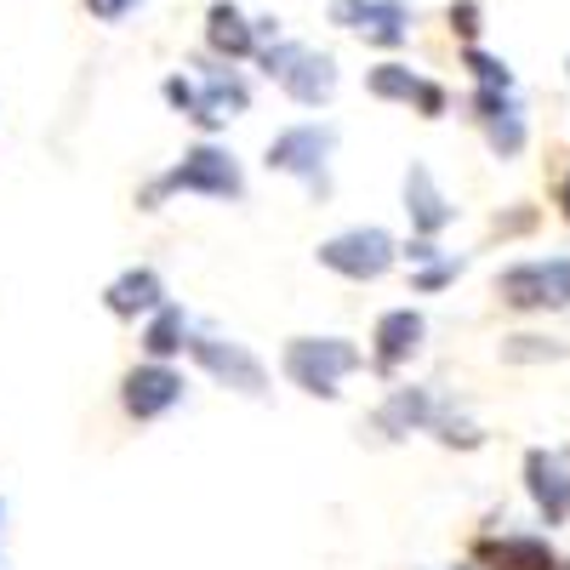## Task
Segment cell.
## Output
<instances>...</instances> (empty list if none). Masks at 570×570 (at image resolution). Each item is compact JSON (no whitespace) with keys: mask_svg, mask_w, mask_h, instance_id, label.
Returning a JSON list of instances; mask_svg holds the SVG:
<instances>
[{"mask_svg":"<svg viewBox=\"0 0 570 570\" xmlns=\"http://www.w3.org/2000/svg\"><path fill=\"white\" fill-rule=\"evenodd\" d=\"M166 195H206V200H246V171L223 142H195L166 177L142 188V212H160Z\"/></svg>","mask_w":570,"mask_h":570,"instance_id":"obj_1","label":"cell"},{"mask_svg":"<svg viewBox=\"0 0 570 570\" xmlns=\"http://www.w3.org/2000/svg\"><path fill=\"white\" fill-rule=\"evenodd\" d=\"M365 365V354L348 343V337H292L279 354V371H285V383L314 394V400H337L343 389V376H354Z\"/></svg>","mask_w":570,"mask_h":570,"instance_id":"obj_2","label":"cell"},{"mask_svg":"<svg viewBox=\"0 0 570 570\" xmlns=\"http://www.w3.org/2000/svg\"><path fill=\"white\" fill-rule=\"evenodd\" d=\"M257 63L268 80H279V91L303 109H320L331 104L337 91V58L331 52H314L303 40H274V46H257Z\"/></svg>","mask_w":570,"mask_h":570,"instance_id":"obj_3","label":"cell"},{"mask_svg":"<svg viewBox=\"0 0 570 570\" xmlns=\"http://www.w3.org/2000/svg\"><path fill=\"white\" fill-rule=\"evenodd\" d=\"M188 360H195L212 383H223V389H234V394H246V400H268L274 389H268V365L246 348V343H234V337H223V331H212V325H195L188 331V348H183Z\"/></svg>","mask_w":570,"mask_h":570,"instance_id":"obj_4","label":"cell"},{"mask_svg":"<svg viewBox=\"0 0 570 570\" xmlns=\"http://www.w3.org/2000/svg\"><path fill=\"white\" fill-rule=\"evenodd\" d=\"M331 149H337V131H331V126H320V120L285 126V131L268 142V171L303 177L308 195L325 200V195H331Z\"/></svg>","mask_w":570,"mask_h":570,"instance_id":"obj_5","label":"cell"},{"mask_svg":"<svg viewBox=\"0 0 570 570\" xmlns=\"http://www.w3.org/2000/svg\"><path fill=\"white\" fill-rule=\"evenodd\" d=\"M394 263H400V240L376 223H360V228H343V234H331V240H320V268L343 274L354 285L383 279Z\"/></svg>","mask_w":570,"mask_h":570,"instance_id":"obj_6","label":"cell"},{"mask_svg":"<svg viewBox=\"0 0 570 570\" xmlns=\"http://www.w3.org/2000/svg\"><path fill=\"white\" fill-rule=\"evenodd\" d=\"M497 297L519 314L537 308H570V257H531L497 274Z\"/></svg>","mask_w":570,"mask_h":570,"instance_id":"obj_7","label":"cell"},{"mask_svg":"<svg viewBox=\"0 0 570 570\" xmlns=\"http://www.w3.org/2000/svg\"><path fill=\"white\" fill-rule=\"evenodd\" d=\"M188 400V376L177 365H155V360H142L120 376V411L131 422H160L171 416L177 405Z\"/></svg>","mask_w":570,"mask_h":570,"instance_id":"obj_8","label":"cell"},{"mask_svg":"<svg viewBox=\"0 0 570 570\" xmlns=\"http://www.w3.org/2000/svg\"><path fill=\"white\" fill-rule=\"evenodd\" d=\"M422 337H428V320L422 308H389V314H376L371 325V371L376 376H394L400 365H411L422 354Z\"/></svg>","mask_w":570,"mask_h":570,"instance_id":"obj_9","label":"cell"},{"mask_svg":"<svg viewBox=\"0 0 570 570\" xmlns=\"http://www.w3.org/2000/svg\"><path fill=\"white\" fill-rule=\"evenodd\" d=\"M473 564H480V570H564L553 542L548 537H525V531L480 537V542H473Z\"/></svg>","mask_w":570,"mask_h":570,"instance_id":"obj_10","label":"cell"},{"mask_svg":"<svg viewBox=\"0 0 570 570\" xmlns=\"http://www.w3.org/2000/svg\"><path fill=\"white\" fill-rule=\"evenodd\" d=\"M525 491H531V502L548 525H564L570 519V456L542 451V445L525 451Z\"/></svg>","mask_w":570,"mask_h":570,"instance_id":"obj_11","label":"cell"},{"mask_svg":"<svg viewBox=\"0 0 570 570\" xmlns=\"http://www.w3.org/2000/svg\"><path fill=\"white\" fill-rule=\"evenodd\" d=\"M473 120L485 126V142L497 160H513L525 149V109L513 104V91H473Z\"/></svg>","mask_w":570,"mask_h":570,"instance_id":"obj_12","label":"cell"},{"mask_svg":"<svg viewBox=\"0 0 570 570\" xmlns=\"http://www.w3.org/2000/svg\"><path fill=\"white\" fill-rule=\"evenodd\" d=\"M166 303H171V297H166V279H160V268H149V263L115 274L109 292H104V308H109L115 320H149V314L166 308Z\"/></svg>","mask_w":570,"mask_h":570,"instance_id":"obj_13","label":"cell"},{"mask_svg":"<svg viewBox=\"0 0 570 570\" xmlns=\"http://www.w3.org/2000/svg\"><path fill=\"white\" fill-rule=\"evenodd\" d=\"M434 416H440V400L411 383V389H389V400L376 405L371 428H376L383 440H405V434H422V428H434Z\"/></svg>","mask_w":570,"mask_h":570,"instance_id":"obj_14","label":"cell"},{"mask_svg":"<svg viewBox=\"0 0 570 570\" xmlns=\"http://www.w3.org/2000/svg\"><path fill=\"white\" fill-rule=\"evenodd\" d=\"M252 109V86L234 75V69H206V86H200V98H195V120L200 131H217V126H228L234 115H246Z\"/></svg>","mask_w":570,"mask_h":570,"instance_id":"obj_15","label":"cell"},{"mask_svg":"<svg viewBox=\"0 0 570 570\" xmlns=\"http://www.w3.org/2000/svg\"><path fill=\"white\" fill-rule=\"evenodd\" d=\"M405 212H411V228H416V240H434V234H445L456 223V206L440 195V183L428 166H411L405 171Z\"/></svg>","mask_w":570,"mask_h":570,"instance_id":"obj_16","label":"cell"},{"mask_svg":"<svg viewBox=\"0 0 570 570\" xmlns=\"http://www.w3.org/2000/svg\"><path fill=\"white\" fill-rule=\"evenodd\" d=\"M188 331H195L188 308H183V303H166V308H155L149 320H142V337H137V348H142V360L171 365V360H183V348H188Z\"/></svg>","mask_w":570,"mask_h":570,"instance_id":"obj_17","label":"cell"},{"mask_svg":"<svg viewBox=\"0 0 570 570\" xmlns=\"http://www.w3.org/2000/svg\"><path fill=\"white\" fill-rule=\"evenodd\" d=\"M206 40H212L217 58H252L257 52V29L234 0H217V7L206 12Z\"/></svg>","mask_w":570,"mask_h":570,"instance_id":"obj_18","label":"cell"},{"mask_svg":"<svg viewBox=\"0 0 570 570\" xmlns=\"http://www.w3.org/2000/svg\"><path fill=\"white\" fill-rule=\"evenodd\" d=\"M354 29L376 46H405L411 40V7L405 0H360Z\"/></svg>","mask_w":570,"mask_h":570,"instance_id":"obj_19","label":"cell"},{"mask_svg":"<svg viewBox=\"0 0 570 570\" xmlns=\"http://www.w3.org/2000/svg\"><path fill=\"white\" fill-rule=\"evenodd\" d=\"M416 86H422V75H416L411 63H376V69L365 75V91H371L376 104H411Z\"/></svg>","mask_w":570,"mask_h":570,"instance_id":"obj_20","label":"cell"},{"mask_svg":"<svg viewBox=\"0 0 570 570\" xmlns=\"http://www.w3.org/2000/svg\"><path fill=\"white\" fill-rule=\"evenodd\" d=\"M462 268H468L462 257H440V263H422V268L411 274V292H416V297H434V292H445V285H451V279H456Z\"/></svg>","mask_w":570,"mask_h":570,"instance_id":"obj_21","label":"cell"},{"mask_svg":"<svg viewBox=\"0 0 570 570\" xmlns=\"http://www.w3.org/2000/svg\"><path fill=\"white\" fill-rule=\"evenodd\" d=\"M570 348L564 343H548V337H508L502 343V360L508 365H531V360H564Z\"/></svg>","mask_w":570,"mask_h":570,"instance_id":"obj_22","label":"cell"},{"mask_svg":"<svg viewBox=\"0 0 570 570\" xmlns=\"http://www.w3.org/2000/svg\"><path fill=\"white\" fill-rule=\"evenodd\" d=\"M468 69H473V80H480V91H513L508 63L491 58V52H480V46H468Z\"/></svg>","mask_w":570,"mask_h":570,"instance_id":"obj_23","label":"cell"},{"mask_svg":"<svg viewBox=\"0 0 570 570\" xmlns=\"http://www.w3.org/2000/svg\"><path fill=\"white\" fill-rule=\"evenodd\" d=\"M434 434H440V445H462V451L485 445V434H480V428H473L468 416H451L445 405H440V416H434Z\"/></svg>","mask_w":570,"mask_h":570,"instance_id":"obj_24","label":"cell"},{"mask_svg":"<svg viewBox=\"0 0 570 570\" xmlns=\"http://www.w3.org/2000/svg\"><path fill=\"white\" fill-rule=\"evenodd\" d=\"M160 91H166V104H171L177 115H195V98H200V86L188 80V75H171V80H166Z\"/></svg>","mask_w":570,"mask_h":570,"instance_id":"obj_25","label":"cell"},{"mask_svg":"<svg viewBox=\"0 0 570 570\" xmlns=\"http://www.w3.org/2000/svg\"><path fill=\"white\" fill-rule=\"evenodd\" d=\"M411 104L422 109V120H440V115H445V86H434V80H422Z\"/></svg>","mask_w":570,"mask_h":570,"instance_id":"obj_26","label":"cell"},{"mask_svg":"<svg viewBox=\"0 0 570 570\" xmlns=\"http://www.w3.org/2000/svg\"><path fill=\"white\" fill-rule=\"evenodd\" d=\"M86 7H91V18H98V23H120L126 12L142 7V0H86Z\"/></svg>","mask_w":570,"mask_h":570,"instance_id":"obj_27","label":"cell"},{"mask_svg":"<svg viewBox=\"0 0 570 570\" xmlns=\"http://www.w3.org/2000/svg\"><path fill=\"white\" fill-rule=\"evenodd\" d=\"M451 29H456L462 40H473V35H480V7H473V0H462V7H451Z\"/></svg>","mask_w":570,"mask_h":570,"instance_id":"obj_28","label":"cell"},{"mask_svg":"<svg viewBox=\"0 0 570 570\" xmlns=\"http://www.w3.org/2000/svg\"><path fill=\"white\" fill-rule=\"evenodd\" d=\"M559 212H564V223H570V177L559 183Z\"/></svg>","mask_w":570,"mask_h":570,"instance_id":"obj_29","label":"cell"},{"mask_svg":"<svg viewBox=\"0 0 570 570\" xmlns=\"http://www.w3.org/2000/svg\"><path fill=\"white\" fill-rule=\"evenodd\" d=\"M0 519H7V502H0Z\"/></svg>","mask_w":570,"mask_h":570,"instance_id":"obj_30","label":"cell"},{"mask_svg":"<svg viewBox=\"0 0 570 570\" xmlns=\"http://www.w3.org/2000/svg\"><path fill=\"white\" fill-rule=\"evenodd\" d=\"M462 570H473V564H462Z\"/></svg>","mask_w":570,"mask_h":570,"instance_id":"obj_31","label":"cell"},{"mask_svg":"<svg viewBox=\"0 0 570 570\" xmlns=\"http://www.w3.org/2000/svg\"><path fill=\"white\" fill-rule=\"evenodd\" d=\"M564 570H570V564H564Z\"/></svg>","mask_w":570,"mask_h":570,"instance_id":"obj_32","label":"cell"}]
</instances>
